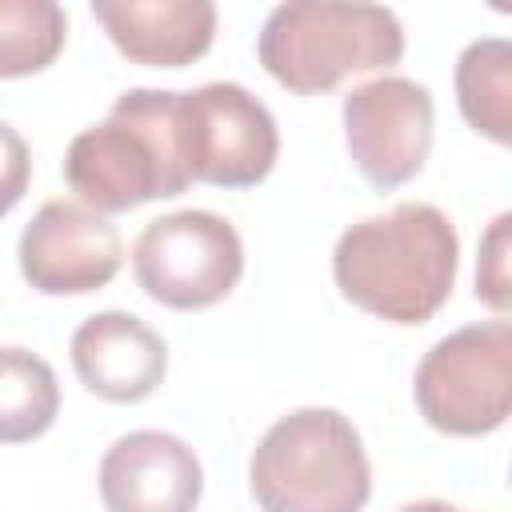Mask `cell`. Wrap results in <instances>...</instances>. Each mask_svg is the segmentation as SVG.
<instances>
[{
    "label": "cell",
    "instance_id": "4fadbf2b",
    "mask_svg": "<svg viewBox=\"0 0 512 512\" xmlns=\"http://www.w3.org/2000/svg\"><path fill=\"white\" fill-rule=\"evenodd\" d=\"M456 104L468 128L508 144L512 140V44L480 36L456 56Z\"/></svg>",
    "mask_w": 512,
    "mask_h": 512
},
{
    "label": "cell",
    "instance_id": "8fae6325",
    "mask_svg": "<svg viewBox=\"0 0 512 512\" xmlns=\"http://www.w3.org/2000/svg\"><path fill=\"white\" fill-rule=\"evenodd\" d=\"M68 352L80 384L108 404L148 400L168 372V344L160 332L120 308L80 320Z\"/></svg>",
    "mask_w": 512,
    "mask_h": 512
},
{
    "label": "cell",
    "instance_id": "9a60e30c",
    "mask_svg": "<svg viewBox=\"0 0 512 512\" xmlns=\"http://www.w3.org/2000/svg\"><path fill=\"white\" fill-rule=\"evenodd\" d=\"M68 40V16L56 0H0V80L44 72Z\"/></svg>",
    "mask_w": 512,
    "mask_h": 512
},
{
    "label": "cell",
    "instance_id": "277c9868",
    "mask_svg": "<svg viewBox=\"0 0 512 512\" xmlns=\"http://www.w3.org/2000/svg\"><path fill=\"white\" fill-rule=\"evenodd\" d=\"M248 488L260 512H364L372 464L356 424L336 408H292L248 460Z\"/></svg>",
    "mask_w": 512,
    "mask_h": 512
},
{
    "label": "cell",
    "instance_id": "2e32d148",
    "mask_svg": "<svg viewBox=\"0 0 512 512\" xmlns=\"http://www.w3.org/2000/svg\"><path fill=\"white\" fill-rule=\"evenodd\" d=\"M508 224H512L508 212H500L488 224V232L480 240V264H476V296L496 316H504L508 300H512V292H508Z\"/></svg>",
    "mask_w": 512,
    "mask_h": 512
},
{
    "label": "cell",
    "instance_id": "e0dca14e",
    "mask_svg": "<svg viewBox=\"0 0 512 512\" xmlns=\"http://www.w3.org/2000/svg\"><path fill=\"white\" fill-rule=\"evenodd\" d=\"M32 180V152L24 144V136L0 120V216H8Z\"/></svg>",
    "mask_w": 512,
    "mask_h": 512
},
{
    "label": "cell",
    "instance_id": "30bf717a",
    "mask_svg": "<svg viewBox=\"0 0 512 512\" xmlns=\"http://www.w3.org/2000/svg\"><path fill=\"white\" fill-rule=\"evenodd\" d=\"M96 484L104 512H196L204 468L180 436L136 428L108 444Z\"/></svg>",
    "mask_w": 512,
    "mask_h": 512
},
{
    "label": "cell",
    "instance_id": "5bb4252c",
    "mask_svg": "<svg viewBox=\"0 0 512 512\" xmlns=\"http://www.w3.org/2000/svg\"><path fill=\"white\" fill-rule=\"evenodd\" d=\"M60 416V384L44 356L0 344V444H28Z\"/></svg>",
    "mask_w": 512,
    "mask_h": 512
},
{
    "label": "cell",
    "instance_id": "9c48e42d",
    "mask_svg": "<svg viewBox=\"0 0 512 512\" xmlns=\"http://www.w3.org/2000/svg\"><path fill=\"white\" fill-rule=\"evenodd\" d=\"M20 276L44 296L100 292L124 264L116 224L80 200H48L24 224L16 244Z\"/></svg>",
    "mask_w": 512,
    "mask_h": 512
},
{
    "label": "cell",
    "instance_id": "ac0fdd59",
    "mask_svg": "<svg viewBox=\"0 0 512 512\" xmlns=\"http://www.w3.org/2000/svg\"><path fill=\"white\" fill-rule=\"evenodd\" d=\"M396 512H464V508H456V504H448V500H408V504H400Z\"/></svg>",
    "mask_w": 512,
    "mask_h": 512
},
{
    "label": "cell",
    "instance_id": "52a82bcc",
    "mask_svg": "<svg viewBox=\"0 0 512 512\" xmlns=\"http://www.w3.org/2000/svg\"><path fill=\"white\" fill-rule=\"evenodd\" d=\"M180 148L192 180L216 188H252L272 172L280 132L268 104L244 84L208 80L180 92Z\"/></svg>",
    "mask_w": 512,
    "mask_h": 512
},
{
    "label": "cell",
    "instance_id": "3957f363",
    "mask_svg": "<svg viewBox=\"0 0 512 512\" xmlns=\"http://www.w3.org/2000/svg\"><path fill=\"white\" fill-rule=\"evenodd\" d=\"M404 24L384 4L348 0H292L276 4L256 36L264 72L296 92H332L340 80L400 64Z\"/></svg>",
    "mask_w": 512,
    "mask_h": 512
},
{
    "label": "cell",
    "instance_id": "7a4b0ae2",
    "mask_svg": "<svg viewBox=\"0 0 512 512\" xmlns=\"http://www.w3.org/2000/svg\"><path fill=\"white\" fill-rule=\"evenodd\" d=\"M64 180L80 204L100 216L180 196L192 184L180 148V92H120L100 124L72 136L64 152Z\"/></svg>",
    "mask_w": 512,
    "mask_h": 512
},
{
    "label": "cell",
    "instance_id": "5b68a950",
    "mask_svg": "<svg viewBox=\"0 0 512 512\" xmlns=\"http://www.w3.org/2000/svg\"><path fill=\"white\" fill-rule=\"evenodd\" d=\"M428 428L444 436H488L512 412V324L504 316L440 336L412 376Z\"/></svg>",
    "mask_w": 512,
    "mask_h": 512
},
{
    "label": "cell",
    "instance_id": "6da1fadb",
    "mask_svg": "<svg viewBox=\"0 0 512 512\" xmlns=\"http://www.w3.org/2000/svg\"><path fill=\"white\" fill-rule=\"evenodd\" d=\"M460 264L456 224L428 200H400L364 216L332 248V280L348 304L388 324H428L452 296Z\"/></svg>",
    "mask_w": 512,
    "mask_h": 512
},
{
    "label": "cell",
    "instance_id": "7c38bea8",
    "mask_svg": "<svg viewBox=\"0 0 512 512\" xmlns=\"http://www.w3.org/2000/svg\"><path fill=\"white\" fill-rule=\"evenodd\" d=\"M96 24L120 56L144 68H184L212 48V0H92Z\"/></svg>",
    "mask_w": 512,
    "mask_h": 512
},
{
    "label": "cell",
    "instance_id": "8992f818",
    "mask_svg": "<svg viewBox=\"0 0 512 512\" xmlns=\"http://www.w3.org/2000/svg\"><path fill=\"white\" fill-rule=\"evenodd\" d=\"M132 276L148 300L176 312H200L240 284L244 240L224 216L180 208L140 228L132 244Z\"/></svg>",
    "mask_w": 512,
    "mask_h": 512
},
{
    "label": "cell",
    "instance_id": "ba28073f",
    "mask_svg": "<svg viewBox=\"0 0 512 512\" xmlns=\"http://www.w3.org/2000/svg\"><path fill=\"white\" fill-rule=\"evenodd\" d=\"M340 116L348 156L372 188L392 192L424 168L436 132V104L420 80L396 72L364 80L344 96Z\"/></svg>",
    "mask_w": 512,
    "mask_h": 512
}]
</instances>
